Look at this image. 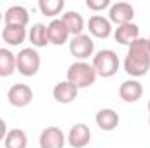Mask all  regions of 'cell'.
Wrapping results in <instances>:
<instances>
[{"label":"cell","instance_id":"cell-1","mask_svg":"<svg viewBox=\"0 0 150 148\" xmlns=\"http://www.w3.org/2000/svg\"><path fill=\"white\" fill-rule=\"evenodd\" d=\"M124 72L134 78L143 77L150 70V38H136L127 45V54L124 58Z\"/></svg>","mask_w":150,"mask_h":148},{"label":"cell","instance_id":"cell-2","mask_svg":"<svg viewBox=\"0 0 150 148\" xmlns=\"http://www.w3.org/2000/svg\"><path fill=\"white\" fill-rule=\"evenodd\" d=\"M98 75L94 72L93 65H89L87 61H75L68 66L67 70V80L70 84H74L77 89H87L96 82Z\"/></svg>","mask_w":150,"mask_h":148},{"label":"cell","instance_id":"cell-3","mask_svg":"<svg viewBox=\"0 0 150 148\" xmlns=\"http://www.w3.org/2000/svg\"><path fill=\"white\" fill-rule=\"evenodd\" d=\"M93 68L98 77H103V78H110L119 72V66H120V59L117 56V52L112 49H101L98 51L94 56H93Z\"/></svg>","mask_w":150,"mask_h":148},{"label":"cell","instance_id":"cell-4","mask_svg":"<svg viewBox=\"0 0 150 148\" xmlns=\"http://www.w3.org/2000/svg\"><path fill=\"white\" fill-rule=\"evenodd\" d=\"M40 70V54L33 47H25L16 54V72L25 77H33Z\"/></svg>","mask_w":150,"mask_h":148},{"label":"cell","instance_id":"cell-5","mask_svg":"<svg viewBox=\"0 0 150 148\" xmlns=\"http://www.w3.org/2000/svg\"><path fill=\"white\" fill-rule=\"evenodd\" d=\"M68 49H70V54L79 61H86L87 58L94 56V42L86 33H80V35H75L70 38Z\"/></svg>","mask_w":150,"mask_h":148},{"label":"cell","instance_id":"cell-6","mask_svg":"<svg viewBox=\"0 0 150 148\" xmlns=\"http://www.w3.org/2000/svg\"><path fill=\"white\" fill-rule=\"evenodd\" d=\"M7 101L16 108H25L33 101V91L26 84H14L7 92Z\"/></svg>","mask_w":150,"mask_h":148},{"label":"cell","instance_id":"cell-7","mask_svg":"<svg viewBox=\"0 0 150 148\" xmlns=\"http://www.w3.org/2000/svg\"><path fill=\"white\" fill-rule=\"evenodd\" d=\"M133 18H134V7L127 2H115L108 9V19L112 25L120 26L133 23Z\"/></svg>","mask_w":150,"mask_h":148},{"label":"cell","instance_id":"cell-8","mask_svg":"<svg viewBox=\"0 0 150 148\" xmlns=\"http://www.w3.org/2000/svg\"><path fill=\"white\" fill-rule=\"evenodd\" d=\"M65 143H67V136L56 125L45 127L40 132V136H38V145H40V148H63Z\"/></svg>","mask_w":150,"mask_h":148},{"label":"cell","instance_id":"cell-9","mask_svg":"<svg viewBox=\"0 0 150 148\" xmlns=\"http://www.w3.org/2000/svg\"><path fill=\"white\" fill-rule=\"evenodd\" d=\"M87 30H89V33L93 37H96V38H108L113 33L110 19L105 18V16H101V14H94V16L89 18Z\"/></svg>","mask_w":150,"mask_h":148},{"label":"cell","instance_id":"cell-10","mask_svg":"<svg viewBox=\"0 0 150 148\" xmlns=\"http://www.w3.org/2000/svg\"><path fill=\"white\" fill-rule=\"evenodd\" d=\"M67 141H68L70 147L74 148H87L89 141H91V129H89V125H86L82 122L72 125V129L68 131Z\"/></svg>","mask_w":150,"mask_h":148},{"label":"cell","instance_id":"cell-11","mask_svg":"<svg viewBox=\"0 0 150 148\" xmlns=\"http://www.w3.org/2000/svg\"><path fill=\"white\" fill-rule=\"evenodd\" d=\"M119 96L124 103H136L143 96V85L136 78L124 80L119 87Z\"/></svg>","mask_w":150,"mask_h":148},{"label":"cell","instance_id":"cell-12","mask_svg":"<svg viewBox=\"0 0 150 148\" xmlns=\"http://www.w3.org/2000/svg\"><path fill=\"white\" fill-rule=\"evenodd\" d=\"M47 37H49V44H52V45H63L68 42L70 32L65 26V23L61 21V18L59 19L56 18L47 25Z\"/></svg>","mask_w":150,"mask_h":148},{"label":"cell","instance_id":"cell-13","mask_svg":"<svg viewBox=\"0 0 150 148\" xmlns=\"http://www.w3.org/2000/svg\"><path fill=\"white\" fill-rule=\"evenodd\" d=\"M77 94H79V89L75 87L74 84H70L68 80H63V82H58L52 89V98L61 103V105H70L77 99Z\"/></svg>","mask_w":150,"mask_h":148},{"label":"cell","instance_id":"cell-14","mask_svg":"<svg viewBox=\"0 0 150 148\" xmlns=\"http://www.w3.org/2000/svg\"><path fill=\"white\" fill-rule=\"evenodd\" d=\"M94 120H96V125H98L101 131L110 132L113 129H117V125H119V122H120V117H119V113L115 110H112V108H101V110L96 113Z\"/></svg>","mask_w":150,"mask_h":148},{"label":"cell","instance_id":"cell-15","mask_svg":"<svg viewBox=\"0 0 150 148\" xmlns=\"http://www.w3.org/2000/svg\"><path fill=\"white\" fill-rule=\"evenodd\" d=\"M113 38L115 42H119L120 45H129L133 44L136 38H140V28L134 23H127V25H120L113 30Z\"/></svg>","mask_w":150,"mask_h":148},{"label":"cell","instance_id":"cell-16","mask_svg":"<svg viewBox=\"0 0 150 148\" xmlns=\"http://www.w3.org/2000/svg\"><path fill=\"white\" fill-rule=\"evenodd\" d=\"M4 19H5V25H16V26H25L26 28V25L30 21V14L23 5H11L5 11Z\"/></svg>","mask_w":150,"mask_h":148},{"label":"cell","instance_id":"cell-17","mask_svg":"<svg viewBox=\"0 0 150 148\" xmlns=\"http://www.w3.org/2000/svg\"><path fill=\"white\" fill-rule=\"evenodd\" d=\"M28 37V32L25 26H16V25H5V28L2 30V38L5 44L16 47L21 45L25 42V38Z\"/></svg>","mask_w":150,"mask_h":148},{"label":"cell","instance_id":"cell-18","mask_svg":"<svg viewBox=\"0 0 150 148\" xmlns=\"http://www.w3.org/2000/svg\"><path fill=\"white\" fill-rule=\"evenodd\" d=\"M61 21H63V23H65V26L68 28L70 37L80 35V33L84 32V26H86L84 18H82V14H80V12H77V11H67V12L61 16Z\"/></svg>","mask_w":150,"mask_h":148},{"label":"cell","instance_id":"cell-19","mask_svg":"<svg viewBox=\"0 0 150 148\" xmlns=\"http://www.w3.org/2000/svg\"><path fill=\"white\" fill-rule=\"evenodd\" d=\"M28 40L32 42L33 49H42L49 44V37H47V25L44 23H35L30 32H28Z\"/></svg>","mask_w":150,"mask_h":148},{"label":"cell","instance_id":"cell-20","mask_svg":"<svg viewBox=\"0 0 150 148\" xmlns=\"http://www.w3.org/2000/svg\"><path fill=\"white\" fill-rule=\"evenodd\" d=\"M4 143H5V148H26L28 147V136L23 129L14 127V129L7 131Z\"/></svg>","mask_w":150,"mask_h":148},{"label":"cell","instance_id":"cell-21","mask_svg":"<svg viewBox=\"0 0 150 148\" xmlns=\"http://www.w3.org/2000/svg\"><path fill=\"white\" fill-rule=\"evenodd\" d=\"M16 72V54L5 47H0V77H11Z\"/></svg>","mask_w":150,"mask_h":148},{"label":"cell","instance_id":"cell-22","mask_svg":"<svg viewBox=\"0 0 150 148\" xmlns=\"http://www.w3.org/2000/svg\"><path fill=\"white\" fill-rule=\"evenodd\" d=\"M38 9L45 18L56 19V16L65 9V2L63 0H38Z\"/></svg>","mask_w":150,"mask_h":148},{"label":"cell","instance_id":"cell-23","mask_svg":"<svg viewBox=\"0 0 150 148\" xmlns=\"http://www.w3.org/2000/svg\"><path fill=\"white\" fill-rule=\"evenodd\" d=\"M110 0H86V7L89 9V11H94V12H100V11H103V9H110Z\"/></svg>","mask_w":150,"mask_h":148},{"label":"cell","instance_id":"cell-24","mask_svg":"<svg viewBox=\"0 0 150 148\" xmlns=\"http://www.w3.org/2000/svg\"><path fill=\"white\" fill-rule=\"evenodd\" d=\"M5 134H7V125H5V120L0 117V141L5 140Z\"/></svg>","mask_w":150,"mask_h":148},{"label":"cell","instance_id":"cell-25","mask_svg":"<svg viewBox=\"0 0 150 148\" xmlns=\"http://www.w3.org/2000/svg\"><path fill=\"white\" fill-rule=\"evenodd\" d=\"M2 19H4V14H2V11H0V21H2Z\"/></svg>","mask_w":150,"mask_h":148},{"label":"cell","instance_id":"cell-26","mask_svg":"<svg viewBox=\"0 0 150 148\" xmlns=\"http://www.w3.org/2000/svg\"><path fill=\"white\" fill-rule=\"evenodd\" d=\"M149 111H150V101H149Z\"/></svg>","mask_w":150,"mask_h":148},{"label":"cell","instance_id":"cell-27","mask_svg":"<svg viewBox=\"0 0 150 148\" xmlns=\"http://www.w3.org/2000/svg\"><path fill=\"white\" fill-rule=\"evenodd\" d=\"M149 124H150V117H149Z\"/></svg>","mask_w":150,"mask_h":148}]
</instances>
